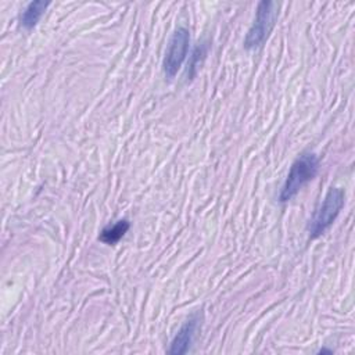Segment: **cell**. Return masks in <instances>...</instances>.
Wrapping results in <instances>:
<instances>
[{"instance_id":"6da1fadb","label":"cell","mask_w":355,"mask_h":355,"mask_svg":"<svg viewBox=\"0 0 355 355\" xmlns=\"http://www.w3.org/2000/svg\"><path fill=\"white\" fill-rule=\"evenodd\" d=\"M319 169V158L313 153H302L288 171L287 179L279 194V201L286 202L291 200L304 184L315 178Z\"/></svg>"},{"instance_id":"7a4b0ae2","label":"cell","mask_w":355,"mask_h":355,"mask_svg":"<svg viewBox=\"0 0 355 355\" xmlns=\"http://www.w3.org/2000/svg\"><path fill=\"white\" fill-rule=\"evenodd\" d=\"M344 191L340 187H330L326 193L320 207L316 209L313 218L309 220L308 233L311 239L323 234L336 220L341 208L344 207Z\"/></svg>"},{"instance_id":"3957f363","label":"cell","mask_w":355,"mask_h":355,"mask_svg":"<svg viewBox=\"0 0 355 355\" xmlns=\"http://www.w3.org/2000/svg\"><path fill=\"white\" fill-rule=\"evenodd\" d=\"M279 14V4L270 0H263L257 7L255 19L244 39L245 49H258L269 37Z\"/></svg>"},{"instance_id":"277c9868","label":"cell","mask_w":355,"mask_h":355,"mask_svg":"<svg viewBox=\"0 0 355 355\" xmlns=\"http://www.w3.org/2000/svg\"><path fill=\"white\" fill-rule=\"evenodd\" d=\"M189 42L190 33L186 28L179 26L178 29H175L169 39L168 49L164 57V73L168 79H172L182 67L189 51Z\"/></svg>"},{"instance_id":"5b68a950","label":"cell","mask_w":355,"mask_h":355,"mask_svg":"<svg viewBox=\"0 0 355 355\" xmlns=\"http://www.w3.org/2000/svg\"><path fill=\"white\" fill-rule=\"evenodd\" d=\"M198 322H200V318H198L197 313L190 316L184 322V324L180 327V330L178 331V334L175 336V338L171 343V348L168 351L169 354L182 355V354H186L189 351L190 344L193 343L196 330L198 327Z\"/></svg>"},{"instance_id":"8992f818","label":"cell","mask_w":355,"mask_h":355,"mask_svg":"<svg viewBox=\"0 0 355 355\" xmlns=\"http://www.w3.org/2000/svg\"><path fill=\"white\" fill-rule=\"evenodd\" d=\"M50 3L49 1H43V0H35V1H31L26 8L24 10L22 15H21V24L24 28L26 29H32L37 22L39 19L42 18L43 12L46 11L47 6Z\"/></svg>"},{"instance_id":"52a82bcc","label":"cell","mask_w":355,"mask_h":355,"mask_svg":"<svg viewBox=\"0 0 355 355\" xmlns=\"http://www.w3.org/2000/svg\"><path fill=\"white\" fill-rule=\"evenodd\" d=\"M128 229H129V222L126 219H121L114 225H110L105 229H103L100 234V240L107 244H115L125 236Z\"/></svg>"},{"instance_id":"ba28073f","label":"cell","mask_w":355,"mask_h":355,"mask_svg":"<svg viewBox=\"0 0 355 355\" xmlns=\"http://www.w3.org/2000/svg\"><path fill=\"white\" fill-rule=\"evenodd\" d=\"M207 50H208V43H207V42L200 43V44L194 49L193 55H191V61H190L189 68H187L189 76H191V71H193V69H196V68L200 65L201 60H202V58L205 57V54H207Z\"/></svg>"}]
</instances>
